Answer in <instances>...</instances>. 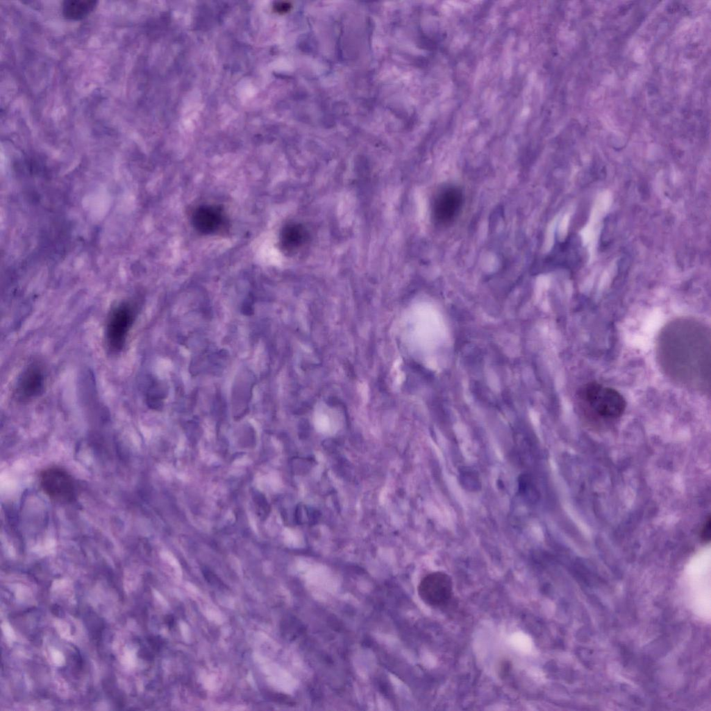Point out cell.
<instances>
[{
    "instance_id": "cell-1",
    "label": "cell",
    "mask_w": 711,
    "mask_h": 711,
    "mask_svg": "<svg viewBox=\"0 0 711 711\" xmlns=\"http://www.w3.org/2000/svg\"><path fill=\"white\" fill-rule=\"evenodd\" d=\"M658 356L664 371L687 387L705 390L710 384L709 330L696 320L679 319L660 334Z\"/></svg>"
},
{
    "instance_id": "cell-2",
    "label": "cell",
    "mask_w": 711,
    "mask_h": 711,
    "mask_svg": "<svg viewBox=\"0 0 711 711\" xmlns=\"http://www.w3.org/2000/svg\"><path fill=\"white\" fill-rule=\"evenodd\" d=\"M578 403L584 414L601 420L620 417L626 406L619 392L595 382L587 383L579 390Z\"/></svg>"
},
{
    "instance_id": "cell-3",
    "label": "cell",
    "mask_w": 711,
    "mask_h": 711,
    "mask_svg": "<svg viewBox=\"0 0 711 711\" xmlns=\"http://www.w3.org/2000/svg\"><path fill=\"white\" fill-rule=\"evenodd\" d=\"M464 204L462 189L453 184L442 186L435 194L431 206L434 221L440 226L451 224L460 213Z\"/></svg>"
},
{
    "instance_id": "cell-4",
    "label": "cell",
    "mask_w": 711,
    "mask_h": 711,
    "mask_svg": "<svg viewBox=\"0 0 711 711\" xmlns=\"http://www.w3.org/2000/svg\"><path fill=\"white\" fill-rule=\"evenodd\" d=\"M135 317L134 308L129 303L117 305L110 312L106 328V338L112 351H121L126 341Z\"/></svg>"
},
{
    "instance_id": "cell-5",
    "label": "cell",
    "mask_w": 711,
    "mask_h": 711,
    "mask_svg": "<svg viewBox=\"0 0 711 711\" xmlns=\"http://www.w3.org/2000/svg\"><path fill=\"white\" fill-rule=\"evenodd\" d=\"M40 484L43 492L51 499L69 503L76 498L75 483L67 471L59 467H50L40 475Z\"/></svg>"
},
{
    "instance_id": "cell-6",
    "label": "cell",
    "mask_w": 711,
    "mask_h": 711,
    "mask_svg": "<svg viewBox=\"0 0 711 711\" xmlns=\"http://www.w3.org/2000/svg\"><path fill=\"white\" fill-rule=\"evenodd\" d=\"M417 592L420 599L428 605L434 608L444 605L452 596L451 578L442 571L428 574L419 582Z\"/></svg>"
},
{
    "instance_id": "cell-7",
    "label": "cell",
    "mask_w": 711,
    "mask_h": 711,
    "mask_svg": "<svg viewBox=\"0 0 711 711\" xmlns=\"http://www.w3.org/2000/svg\"><path fill=\"white\" fill-rule=\"evenodd\" d=\"M44 385L45 376L42 368L31 365L19 376L15 389V395L19 400H31L42 394Z\"/></svg>"
},
{
    "instance_id": "cell-8",
    "label": "cell",
    "mask_w": 711,
    "mask_h": 711,
    "mask_svg": "<svg viewBox=\"0 0 711 711\" xmlns=\"http://www.w3.org/2000/svg\"><path fill=\"white\" fill-rule=\"evenodd\" d=\"M221 210L213 206H202L194 212L192 223L195 228L204 234L212 233L219 229L224 224Z\"/></svg>"
},
{
    "instance_id": "cell-9",
    "label": "cell",
    "mask_w": 711,
    "mask_h": 711,
    "mask_svg": "<svg viewBox=\"0 0 711 711\" xmlns=\"http://www.w3.org/2000/svg\"><path fill=\"white\" fill-rule=\"evenodd\" d=\"M306 237V230L301 225L295 223L289 224L281 231V246L286 251H294L304 243Z\"/></svg>"
},
{
    "instance_id": "cell-10",
    "label": "cell",
    "mask_w": 711,
    "mask_h": 711,
    "mask_svg": "<svg viewBox=\"0 0 711 711\" xmlns=\"http://www.w3.org/2000/svg\"><path fill=\"white\" fill-rule=\"evenodd\" d=\"M94 0H65L62 3L63 16L70 20H80L87 17L96 8Z\"/></svg>"
},
{
    "instance_id": "cell-11",
    "label": "cell",
    "mask_w": 711,
    "mask_h": 711,
    "mask_svg": "<svg viewBox=\"0 0 711 711\" xmlns=\"http://www.w3.org/2000/svg\"><path fill=\"white\" fill-rule=\"evenodd\" d=\"M257 515L261 519H265L269 512V505L265 496L257 492L254 493L253 498Z\"/></svg>"
},
{
    "instance_id": "cell-12",
    "label": "cell",
    "mask_w": 711,
    "mask_h": 711,
    "mask_svg": "<svg viewBox=\"0 0 711 711\" xmlns=\"http://www.w3.org/2000/svg\"><path fill=\"white\" fill-rule=\"evenodd\" d=\"M701 538L705 542L710 541V518L708 517L705 522L702 530H701Z\"/></svg>"
}]
</instances>
